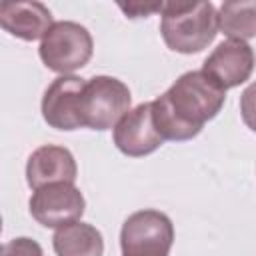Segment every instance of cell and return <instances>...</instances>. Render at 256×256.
Instances as JSON below:
<instances>
[{
  "mask_svg": "<svg viewBox=\"0 0 256 256\" xmlns=\"http://www.w3.org/2000/svg\"><path fill=\"white\" fill-rule=\"evenodd\" d=\"M94 52V40L86 26L62 20L54 22V26L40 40V60L44 66L60 76H68L80 68H84Z\"/></svg>",
  "mask_w": 256,
  "mask_h": 256,
  "instance_id": "3",
  "label": "cell"
},
{
  "mask_svg": "<svg viewBox=\"0 0 256 256\" xmlns=\"http://www.w3.org/2000/svg\"><path fill=\"white\" fill-rule=\"evenodd\" d=\"M256 56L248 42L224 40L204 60L202 72H206L220 88L230 90L244 84L254 70Z\"/></svg>",
  "mask_w": 256,
  "mask_h": 256,
  "instance_id": "8",
  "label": "cell"
},
{
  "mask_svg": "<svg viewBox=\"0 0 256 256\" xmlns=\"http://www.w3.org/2000/svg\"><path fill=\"white\" fill-rule=\"evenodd\" d=\"M160 36L178 54H198L218 34V10L212 2H164Z\"/></svg>",
  "mask_w": 256,
  "mask_h": 256,
  "instance_id": "2",
  "label": "cell"
},
{
  "mask_svg": "<svg viewBox=\"0 0 256 256\" xmlns=\"http://www.w3.org/2000/svg\"><path fill=\"white\" fill-rule=\"evenodd\" d=\"M0 256H44V250L36 240L28 236H18L4 242Z\"/></svg>",
  "mask_w": 256,
  "mask_h": 256,
  "instance_id": "14",
  "label": "cell"
},
{
  "mask_svg": "<svg viewBox=\"0 0 256 256\" xmlns=\"http://www.w3.org/2000/svg\"><path fill=\"white\" fill-rule=\"evenodd\" d=\"M118 8L126 14V18H148L154 12H162L164 2H154V4H142V2H128V4H118Z\"/></svg>",
  "mask_w": 256,
  "mask_h": 256,
  "instance_id": "16",
  "label": "cell"
},
{
  "mask_svg": "<svg viewBox=\"0 0 256 256\" xmlns=\"http://www.w3.org/2000/svg\"><path fill=\"white\" fill-rule=\"evenodd\" d=\"M86 80L74 74L54 78L42 96V118L50 128L72 132L84 128L82 122V92Z\"/></svg>",
  "mask_w": 256,
  "mask_h": 256,
  "instance_id": "7",
  "label": "cell"
},
{
  "mask_svg": "<svg viewBox=\"0 0 256 256\" xmlns=\"http://www.w3.org/2000/svg\"><path fill=\"white\" fill-rule=\"evenodd\" d=\"M132 94L130 88L106 74H98L86 80L82 92V122L90 130H110L114 128L126 112H130Z\"/></svg>",
  "mask_w": 256,
  "mask_h": 256,
  "instance_id": "4",
  "label": "cell"
},
{
  "mask_svg": "<svg viewBox=\"0 0 256 256\" xmlns=\"http://www.w3.org/2000/svg\"><path fill=\"white\" fill-rule=\"evenodd\" d=\"M52 248L56 256H102L104 238L96 226L78 220L54 232Z\"/></svg>",
  "mask_w": 256,
  "mask_h": 256,
  "instance_id": "12",
  "label": "cell"
},
{
  "mask_svg": "<svg viewBox=\"0 0 256 256\" xmlns=\"http://www.w3.org/2000/svg\"><path fill=\"white\" fill-rule=\"evenodd\" d=\"M78 166L72 152L64 146L44 144L36 148L26 162V182L32 190H38L54 182H76Z\"/></svg>",
  "mask_w": 256,
  "mask_h": 256,
  "instance_id": "10",
  "label": "cell"
},
{
  "mask_svg": "<svg viewBox=\"0 0 256 256\" xmlns=\"http://www.w3.org/2000/svg\"><path fill=\"white\" fill-rule=\"evenodd\" d=\"M224 102V88L206 72L188 70L162 96L152 100V122L164 142H186L196 138L204 124L218 116Z\"/></svg>",
  "mask_w": 256,
  "mask_h": 256,
  "instance_id": "1",
  "label": "cell"
},
{
  "mask_svg": "<svg viewBox=\"0 0 256 256\" xmlns=\"http://www.w3.org/2000/svg\"><path fill=\"white\" fill-rule=\"evenodd\" d=\"M28 208L38 224L58 230L82 218L86 200L74 182H54L34 190L28 200Z\"/></svg>",
  "mask_w": 256,
  "mask_h": 256,
  "instance_id": "6",
  "label": "cell"
},
{
  "mask_svg": "<svg viewBox=\"0 0 256 256\" xmlns=\"http://www.w3.org/2000/svg\"><path fill=\"white\" fill-rule=\"evenodd\" d=\"M0 26L14 38L24 42L42 40L54 26L52 12L42 2H14L4 0L0 4Z\"/></svg>",
  "mask_w": 256,
  "mask_h": 256,
  "instance_id": "11",
  "label": "cell"
},
{
  "mask_svg": "<svg viewBox=\"0 0 256 256\" xmlns=\"http://www.w3.org/2000/svg\"><path fill=\"white\" fill-rule=\"evenodd\" d=\"M174 244V224L160 210L132 212L120 230L122 256H168Z\"/></svg>",
  "mask_w": 256,
  "mask_h": 256,
  "instance_id": "5",
  "label": "cell"
},
{
  "mask_svg": "<svg viewBox=\"0 0 256 256\" xmlns=\"http://www.w3.org/2000/svg\"><path fill=\"white\" fill-rule=\"evenodd\" d=\"M114 146L130 158H142L156 152L164 140L152 122V102H142L122 116L112 130Z\"/></svg>",
  "mask_w": 256,
  "mask_h": 256,
  "instance_id": "9",
  "label": "cell"
},
{
  "mask_svg": "<svg viewBox=\"0 0 256 256\" xmlns=\"http://www.w3.org/2000/svg\"><path fill=\"white\" fill-rule=\"evenodd\" d=\"M218 30L228 40L256 36V0H230L218 8Z\"/></svg>",
  "mask_w": 256,
  "mask_h": 256,
  "instance_id": "13",
  "label": "cell"
},
{
  "mask_svg": "<svg viewBox=\"0 0 256 256\" xmlns=\"http://www.w3.org/2000/svg\"><path fill=\"white\" fill-rule=\"evenodd\" d=\"M240 116L242 122L256 132V82L248 84L240 96Z\"/></svg>",
  "mask_w": 256,
  "mask_h": 256,
  "instance_id": "15",
  "label": "cell"
}]
</instances>
